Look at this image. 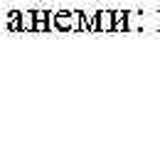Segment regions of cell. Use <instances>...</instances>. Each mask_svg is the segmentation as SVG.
I'll return each mask as SVG.
<instances>
[{
  "instance_id": "6da1fadb",
  "label": "cell",
  "mask_w": 160,
  "mask_h": 148,
  "mask_svg": "<svg viewBox=\"0 0 160 148\" xmlns=\"http://www.w3.org/2000/svg\"><path fill=\"white\" fill-rule=\"evenodd\" d=\"M59 25H62V27H64V25H69V18H67V15H59Z\"/></svg>"
}]
</instances>
